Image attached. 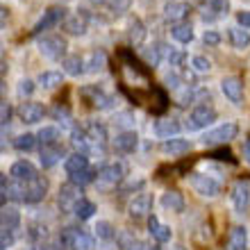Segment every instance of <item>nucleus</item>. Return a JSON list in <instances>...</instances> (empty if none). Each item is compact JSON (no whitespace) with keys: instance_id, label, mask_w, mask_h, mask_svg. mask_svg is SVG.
Segmentation results:
<instances>
[{"instance_id":"nucleus-5","label":"nucleus","mask_w":250,"mask_h":250,"mask_svg":"<svg viewBox=\"0 0 250 250\" xmlns=\"http://www.w3.org/2000/svg\"><path fill=\"white\" fill-rule=\"evenodd\" d=\"M60 244L68 250H93V239L82 230L64 228L60 234Z\"/></svg>"},{"instance_id":"nucleus-54","label":"nucleus","mask_w":250,"mask_h":250,"mask_svg":"<svg viewBox=\"0 0 250 250\" xmlns=\"http://www.w3.org/2000/svg\"><path fill=\"white\" fill-rule=\"evenodd\" d=\"M93 5H107V0H91Z\"/></svg>"},{"instance_id":"nucleus-38","label":"nucleus","mask_w":250,"mask_h":250,"mask_svg":"<svg viewBox=\"0 0 250 250\" xmlns=\"http://www.w3.org/2000/svg\"><path fill=\"white\" fill-rule=\"evenodd\" d=\"M73 214L80 218V221H89V218L96 214V205L91 203V200H86V198H82L78 205H75V209H73Z\"/></svg>"},{"instance_id":"nucleus-13","label":"nucleus","mask_w":250,"mask_h":250,"mask_svg":"<svg viewBox=\"0 0 250 250\" xmlns=\"http://www.w3.org/2000/svg\"><path fill=\"white\" fill-rule=\"evenodd\" d=\"M46 193H48V180L39 175L34 182H27V185H25V196H23V203L37 205V203H41V200L46 198Z\"/></svg>"},{"instance_id":"nucleus-9","label":"nucleus","mask_w":250,"mask_h":250,"mask_svg":"<svg viewBox=\"0 0 250 250\" xmlns=\"http://www.w3.org/2000/svg\"><path fill=\"white\" fill-rule=\"evenodd\" d=\"M82 187L73 185V182H66V185L60 187V196H57V203H60L62 211H73L75 205L82 200Z\"/></svg>"},{"instance_id":"nucleus-22","label":"nucleus","mask_w":250,"mask_h":250,"mask_svg":"<svg viewBox=\"0 0 250 250\" xmlns=\"http://www.w3.org/2000/svg\"><path fill=\"white\" fill-rule=\"evenodd\" d=\"M162 207H164L166 211H173V214H180V211H185V196L180 193V191H175V189H168V191H164L162 193Z\"/></svg>"},{"instance_id":"nucleus-27","label":"nucleus","mask_w":250,"mask_h":250,"mask_svg":"<svg viewBox=\"0 0 250 250\" xmlns=\"http://www.w3.org/2000/svg\"><path fill=\"white\" fill-rule=\"evenodd\" d=\"M86 168H89V157H86L84 152H73L64 162V171L68 173V175H75V173L86 171Z\"/></svg>"},{"instance_id":"nucleus-1","label":"nucleus","mask_w":250,"mask_h":250,"mask_svg":"<svg viewBox=\"0 0 250 250\" xmlns=\"http://www.w3.org/2000/svg\"><path fill=\"white\" fill-rule=\"evenodd\" d=\"M125 178V164L123 162H112V164H105L98 171V178H96V189L98 191H112L116 185H121Z\"/></svg>"},{"instance_id":"nucleus-45","label":"nucleus","mask_w":250,"mask_h":250,"mask_svg":"<svg viewBox=\"0 0 250 250\" xmlns=\"http://www.w3.org/2000/svg\"><path fill=\"white\" fill-rule=\"evenodd\" d=\"M166 60H168V64H171L173 68H182L187 62V53L185 50H168Z\"/></svg>"},{"instance_id":"nucleus-50","label":"nucleus","mask_w":250,"mask_h":250,"mask_svg":"<svg viewBox=\"0 0 250 250\" xmlns=\"http://www.w3.org/2000/svg\"><path fill=\"white\" fill-rule=\"evenodd\" d=\"M0 119H2V125H7L12 119V107H9L7 100H2V105H0Z\"/></svg>"},{"instance_id":"nucleus-42","label":"nucleus","mask_w":250,"mask_h":250,"mask_svg":"<svg viewBox=\"0 0 250 250\" xmlns=\"http://www.w3.org/2000/svg\"><path fill=\"white\" fill-rule=\"evenodd\" d=\"M132 0H107V9L114 14V16H123L127 9H130Z\"/></svg>"},{"instance_id":"nucleus-32","label":"nucleus","mask_w":250,"mask_h":250,"mask_svg":"<svg viewBox=\"0 0 250 250\" xmlns=\"http://www.w3.org/2000/svg\"><path fill=\"white\" fill-rule=\"evenodd\" d=\"M171 37L178 41V43H182V46H189L196 34H193V27H191L189 23H178V25L171 27Z\"/></svg>"},{"instance_id":"nucleus-21","label":"nucleus","mask_w":250,"mask_h":250,"mask_svg":"<svg viewBox=\"0 0 250 250\" xmlns=\"http://www.w3.org/2000/svg\"><path fill=\"white\" fill-rule=\"evenodd\" d=\"M191 150V141H187V139H166V141H162V152H164L166 157H182V155H187V152Z\"/></svg>"},{"instance_id":"nucleus-11","label":"nucleus","mask_w":250,"mask_h":250,"mask_svg":"<svg viewBox=\"0 0 250 250\" xmlns=\"http://www.w3.org/2000/svg\"><path fill=\"white\" fill-rule=\"evenodd\" d=\"M9 175L12 180L16 182H34V180L39 178V171H37V166L32 162H27V159H19V162H14L12 168H9Z\"/></svg>"},{"instance_id":"nucleus-53","label":"nucleus","mask_w":250,"mask_h":250,"mask_svg":"<svg viewBox=\"0 0 250 250\" xmlns=\"http://www.w3.org/2000/svg\"><path fill=\"white\" fill-rule=\"evenodd\" d=\"M244 159H246V162H248V164H250V137L244 141Z\"/></svg>"},{"instance_id":"nucleus-12","label":"nucleus","mask_w":250,"mask_h":250,"mask_svg":"<svg viewBox=\"0 0 250 250\" xmlns=\"http://www.w3.org/2000/svg\"><path fill=\"white\" fill-rule=\"evenodd\" d=\"M221 91H223V96L230 100V103L241 105V100H244V80L237 78V75L223 78L221 80Z\"/></svg>"},{"instance_id":"nucleus-18","label":"nucleus","mask_w":250,"mask_h":250,"mask_svg":"<svg viewBox=\"0 0 250 250\" xmlns=\"http://www.w3.org/2000/svg\"><path fill=\"white\" fill-rule=\"evenodd\" d=\"M139 146V134L134 130H123L116 134V139H114V150L123 152V155H130V152L137 150Z\"/></svg>"},{"instance_id":"nucleus-10","label":"nucleus","mask_w":250,"mask_h":250,"mask_svg":"<svg viewBox=\"0 0 250 250\" xmlns=\"http://www.w3.org/2000/svg\"><path fill=\"white\" fill-rule=\"evenodd\" d=\"M230 200H232V207L237 211H246L250 205V182L248 180H237L230 189Z\"/></svg>"},{"instance_id":"nucleus-41","label":"nucleus","mask_w":250,"mask_h":250,"mask_svg":"<svg viewBox=\"0 0 250 250\" xmlns=\"http://www.w3.org/2000/svg\"><path fill=\"white\" fill-rule=\"evenodd\" d=\"M205 5L209 12H214V16H228L230 12V0H205Z\"/></svg>"},{"instance_id":"nucleus-51","label":"nucleus","mask_w":250,"mask_h":250,"mask_svg":"<svg viewBox=\"0 0 250 250\" xmlns=\"http://www.w3.org/2000/svg\"><path fill=\"white\" fill-rule=\"evenodd\" d=\"M237 23L244 27V30H248L250 27V12H239L237 14Z\"/></svg>"},{"instance_id":"nucleus-29","label":"nucleus","mask_w":250,"mask_h":250,"mask_svg":"<svg viewBox=\"0 0 250 250\" xmlns=\"http://www.w3.org/2000/svg\"><path fill=\"white\" fill-rule=\"evenodd\" d=\"M146 100H152V105H150V112L152 114H164L166 112V107H168V96H166V91L162 89V86H152V91L148 93V98Z\"/></svg>"},{"instance_id":"nucleus-52","label":"nucleus","mask_w":250,"mask_h":250,"mask_svg":"<svg viewBox=\"0 0 250 250\" xmlns=\"http://www.w3.org/2000/svg\"><path fill=\"white\" fill-rule=\"evenodd\" d=\"M116 123H121V125L132 123V114H116Z\"/></svg>"},{"instance_id":"nucleus-14","label":"nucleus","mask_w":250,"mask_h":250,"mask_svg":"<svg viewBox=\"0 0 250 250\" xmlns=\"http://www.w3.org/2000/svg\"><path fill=\"white\" fill-rule=\"evenodd\" d=\"M127 211L134 221L139 218H146L152 211V196L150 193H139V196L132 198V203L127 205Z\"/></svg>"},{"instance_id":"nucleus-34","label":"nucleus","mask_w":250,"mask_h":250,"mask_svg":"<svg viewBox=\"0 0 250 250\" xmlns=\"http://www.w3.org/2000/svg\"><path fill=\"white\" fill-rule=\"evenodd\" d=\"M164 50H166L164 43H155V46L144 48V60H146V66H150V68L159 66L162 57H164Z\"/></svg>"},{"instance_id":"nucleus-17","label":"nucleus","mask_w":250,"mask_h":250,"mask_svg":"<svg viewBox=\"0 0 250 250\" xmlns=\"http://www.w3.org/2000/svg\"><path fill=\"white\" fill-rule=\"evenodd\" d=\"M86 21H89L86 12H84V9H80L78 14L66 16V21L62 23V27H64V32L71 34V37H82V34L86 32Z\"/></svg>"},{"instance_id":"nucleus-25","label":"nucleus","mask_w":250,"mask_h":250,"mask_svg":"<svg viewBox=\"0 0 250 250\" xmlns=\"http://www.w3.org/2000/svg\"><path fill=\"white\" fill-rule=\"evenodd\" d=\"M62 68H64L66 75L80 78L82 73H86V60L82 57V55H68V57L62 62Z\"/></svg>"},{"instance_id":"nucleus-33","label":"nucleus","mask_w":250,"mask_h":250,"mask_svg":"<svg viewBox=\"0 0 250 250\" xmlns=\"http://www.w3.org/2000/svg\"><path fill=\"white\" fill-rule=\"evenodd\" d=\"M21 228V214L19 209L14 207H2V230H9V232H16Z\"/></svg>"},{"instance_id":"nucleus-15","label":"nucleus","mask_w":250,"mask_h":250,"mask_svg":"<svg viewBox=\"0 0 250 250\" xmlns=\"http://www.w3.org/2000/svg\"><path fill=\"white\" fill-rule=\"evenodd\" d=\"M191 12L189 2H185V0H168L164 5V19L168 21V23H182V19H187V14Z\"/></svg>"},{"instance_id":"nucleus-24","label":"nucleus","mask_w":250,"mask_h":250,"mask_svg":"<svg viewBox=\"0 0 250 250\" xmlns=\"http://www.w3.org/2000/svg\"><path fill=\"white\" fill-rule=\"evenodd\" d=\"M148 232H150V237L155 239L157 244H166V241H171V228L162 223L157 216L148 218Z\"/></svg>"},{"instance_id":"nucleus-2","label":"nucleus","mask_w":250,"mask_h":250,"mask_svg":"<svg viewBox=\"0 0 250 250\" xmlns=\"http://www.w3.org/2000/svg\"><path fill=\"white\" fill-rule=\"evenodd\" d=\"M239 134V125L234 121H225V123L211 127L203 134V144L205 146H225L230 144L232 139Z\"/></svg>"},{"instance_id":"nucleus-48","label":"nucleus","mask_w":250,"mask_h":250,"mask_svg":"<svg viewBox=\"0 0 250 250\" xmlns=\"http://www.w3.org/2000/svg\"><path fill=\"white\" fill-rule=\"evenodd\" d=\"M53 116L57 121H71V114H68V109H66L64 105H62V103H57V105H55V109H53Z\"/></svg>"},{"instance_id":"nucleus-43","label":"nucleus","mask_w":250,"mask_h":250,"mask_svg":"<svg viewBox=\"0 0 250 250\" xmlns=\"http://www.w3.org/2000/svg\"><path fill=\"white\" fill-rule=\"evenodd\" d=\"M191 68L196 73H209L211 71V62L203 55H196V57H191Z\"/></svg>"},{"instance_id":"nucleus-8","label":"nucleus","mask_w":250,"mask_h":250,"mask_svg":"<svg viewBox=\"0 0 250 250\" xmlns=\"http://www.w3.org/2000/svg\"><path fill=\"white\" fill-rule=\"evenodd\" d=\"M216 121V109L211 105H198L193 112L189 114V121H187V127L191 132L196 130H205L207 125H211Z\"/></svg>"},{"instance_id":"nucleus-28","label":"nucleus","mask_w":250,"mask_h":250,"mask_svg":"<svg viewBox=\"0 0 250 250\" xmlns=\"http://www.w3.org/2000/svg\"><path fill=\"white\" fill-rule=\"evenodd\" d=\"M62 157H64V148L62 146H46L41 148V166L43 168H53L55 164H60Z\"/></svg>"},{"instance_id":"nucleus-3","label":"nucleus","mask_w":250,"mask_h":250,"mask_svg":"<svg viewBox=\"0 0 250 250\" xmlns=\"http://www.w3.org/2000/svg\"><path fill=\"white\" fill-rule=\"evenodd\" d=\"M66 39L60 34H48L43 39H39V53L50 62H64L68 55H66Z\"/></svg>"},{"instance_id":"nucleus-4","label":"nucleus","mask_w":250,"mask_h":250,"mask_svg":"<svg viewBox=\"0 0 250 250\" xmlns=\"http://www.w3.org/2000/svg\"><path fill=\"white\" fill-rule=\"evenodd\" d=\"M80 96L84 98V103H89V107L93 109H100V112H105V109H112L114 107V98L105 89H100L96 84H89V86H82L80 89Z\"/></svg>"},{"instance_id":"nucleus-19","label":"nucleus","mask_w":250,"mask_h":250,"mask_svg":"<svg viewBox=\"0 0 250 250\" xmlns=\"http://www.w3.org/2000/svg\"><path fill=\"white\" fill-rule=\"evenodd\" d=\"M86 137H89V144H91V148H105L107 144V127L103 123H98V121H89L84 127Z\"/></svg>"},{"instance_id":"nucleus-47","label":"nucleus","mask_w":250,"mask_h":250,"mask_svg":"<svg viewBox=\"0 0 250 250\" xmlns=\"http://www.w3.org/2000/svg\"><path fill=\"white\" fill-rule=\"evenodd\" d=\"M203 43L205 46H218V43H221V34H218L216 30H205Z\"/></svg>"},{"instance_id":"nucleus-7","label":"nucleus","mask_w":250,"mask_h":250,"mask_svg":"<svg viewBox=\"0 0 250 250\" xmlns=\"http://www.w3.org/2000/svg\"><path fill=\"white\" fill-rule=\"evenodd\" d=\"M189 175H191L189 182H191V187H193V191H196L198 196L216 198L218 193H221V185H218L211 175H205V173H189Z\"/></svg>"},{"instance_id":"nucleus-30","label":"nucleus","mask_w":250,"mask_h":250,"mask_svg":"<svg viewBox=\"0 0 250 250\" xmlns=\"http://www.w3.org/2000/svg\"><path fill=\"white\" fill-rule=\"evenodd\" d=\"M228 37H230L232 48H237V50H244V48L250 46V32L248 30H244L241 25L228 27Z\"/></svg>"},{"instance_id":"nucleus-31","label":"nucleus","mask_w":250,"mask_h":250,"mask_svg":"<svg viewBox=\"0 0 250 250\" xmlns=\"http://www.w3.org/2000/svg\"><path fill=\"white\" fill-rule=\"evenodd\" d=\"M37 139H39L41 148H46V146H60L62 132H60V127H55V125H46V127H41V130L37 132Z\"/></svg>"},{"instance_id":"nucleus-44","label":"nucleus","mask_w":250,"mask_h":250,"mask_svg":"<svg viewBox=\"0 0 250 250\" xmlns=\"http://www.w3.org/2000/svg\"><path fill=\"white\" fill-rule=\"evenodd\" d=\"M34 89H37V84H34L30 78H25V80H21V82H19L16 93H19V98H30V96L34 93Z\"/></svg>"},{"instance_id":"nucleus-39","label":"nucleus","mask_w":250,"mask_h":250,"mask_svg":"<svg viewBox=\"0 0 250 250\" xmlns=\"http://www.w3.org/2000/svg\"><path fill=\"white\" fill-rule=\"evenodd\" d=\"M96 178H98V171L86 168V171H80V173H75V175H68V182H73V185H78V187H84V185L96 182Z\"/></svg>"},{"instance_id":"nucleus-49","label":"nucleus","mask_w":250,"mask_h":250,"mask_svg":"<svg viewBox=\"0 0 250 250\" xmlns=\"http://www.w3.org/2000/svg\"><path fill=\"white\" fill-rule=\"evenodd\" d=\"M12 246H14V232L2 230V237H0V248L7 250V248H12Z\"/></svg>"},{"instance_id":"nucleus-23","label":"nucleus","mask_w":250,"mask_h":250,"mask_svg":"<svg viewBox=\"0 0 250 250\" xmlns=\"http://www.w3.org/2000/svg\"><path fill=\"white\" fill-rule=\"evenodd\" d=\"M228 250H248V230L244 225H234L228 234Z\"/></svg>"},{"instance_id":"nucleus-6","label":"nucleus","mask_w":250,"mask_h":250,"mask_svg":"<svg viewBox=\"0 0 250 250\" xmlns=\"http://www.w3.org/2000/svg\"><path fill=\"white\" fill-rule=\"evenodd\" d=\"M66 21V7L64 5H55V7H48L46 12L41 14V19L34 23L32 27V34H41L43 30H50V27L60 25Z\"/></svg>"},{"instance_id":"nucleus-55","label":"nucleus","mask_w":250,"mask_h":250,"mask_svg":"<svg viewBox=\"0 0 250 250\" xmlns=\"http://www.w3.org/2000/svg\"><path fill=\"white\" fill-rule=\"evenodd\" d=\"M57 2H71V0H57Z\"/></svg>"},{"instance_id":"nucleus-36","label":"nucleus","mask_w":250,"mask_h":250,"mask_svg":"<svg viewBox=\"0 0 250 250\" xmlns=\"http://www.w3.org/2000/svg\"><path fill=\"white\" fill-rule=\"evenodd\" d=\"M39 144V139H37V134H32V132H25V134H19V137L14 139V148L19 152H30L34 150V146Z\"/></svg>"},{"instance_id":"nucleus-37","label":"nucleus","mask_w":250,"mask_h":250,"mask_svg":"<svg viewBox=\"0 0 250 250\" xmlns=\"http://www.w3.org/2000/svg\"><path fill=\"white\" fill-rule=\"evenodd\" d=\"M107 66V55L103 50H93L86 57V73H100Z\"/></svg>"},{"instance_id":"nucleus-40","label":"nucleus","mask_w":250,"mask_h":250,"mask_svg":"<svg viewBox=\"0 0 250 250\" xmlns=\"http://www.w3.org/2000/svg\"><path fill=\"white\" fill-rule=\"evenodd\" d=\"M93 230H96V237L103 239V241H112V239L116 237V228H114L109 221H98Z\"/></svg>"},{"instance_id":"nucleus-16","label":"nucleus","mask_w":250,"mask_h":250,"mask_svg":"<svg viewBox=\"0 0 250 250\" xmlns=\"http://www.w3.org/2000/svg\"><path fill=\"white\" fill-rule=\"evenodd\" d=\"M19 116L23 123H39V121H43V116H46V107L41 105V103H32V100H27V103H23V105L19 107Z\"/></svg>"},{"instance_id":"nucleus-26","label":"nucleus","mask_w":250,"mask_h":250,"mask_svg":"<svg viewBox=\"0 0 250 250\" xmlns=\"http://www.w3.org/2000/svg\"><path fill=\"white\" fill-rule=\"evenodd\" d=\"M146 25L141 23V19L139 16H132L130 23H127V39H130L132 46H144L146 41Z\"/></svg>"},{"instance_id":"nucleus-35","label":"nucleus","mask_w":250,"mask_h":250,"mask_svg":"<svg viewBox=\"0 0 250 250\" xmlns=\"http://www.w3.org/2000/svg\"><path fill=\"white\" fill-rule=\"evenodd\" d=\"M39 84L43 89H57V86L64 84V75L60 71H43L39 75Z\"/></svg>"},{"instance_id":"nucleus-20","label":"nucleus","mask_w":250,"mask_h":250,"mask_svg":"<svg viewBox=\"0 0 250 250\" xmlns=\"http://www.w3.org/2000/svg\"><path fill=\"white\" fill-rule=\"evenodd\" d=\"M155 134H157L159 139H175L180 134V130H182V125H180L178 119H159L157 123H155Z\"/></svg>"},{"instance_id":"nucleus-46","label":"nucleus","mask_w":250,"mask_h":250,"mask_svg":"<svg viewBox=\"0 0 250 250\" xmlns=\"http://www.w3.org/2000/svg\"><path fill=\"white\" fill-rule=\"evenodd\" d=\"M211 159H218V162H230V164H234V162H237V159H234V155H232V150H228V148H218V150H214L209 155Z\"/></svg>"}]
</instances>
